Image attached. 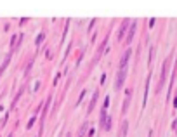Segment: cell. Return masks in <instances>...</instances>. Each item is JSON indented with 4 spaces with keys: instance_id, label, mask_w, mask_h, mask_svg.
<instances>
[{
    "instance_id": "1",
    "label": "cell",
    "mask_w": 177,
    "mask_h": 137,
    "mask_svg": "<svg viewBox=\"0 0 177 137\" xmlns=\"http://www.w3.org/2000/svg\"><path fill=\"white\" fill-rule=\"evenodd\" d=\"M125 77H127V71L125 69H118V75H117V82H115V88L120 90L123 87V82H125Z\"/></svg>"
},
{
    "instance_id": "2",
    "label": "cell",
    "mask_w": 177,
    "mask_h": 137,
    "mask_svg": "<svg viewBox=\"0 0 177 137\" xmlns=\"http://www.w3.org/2000/svg\"><path fill=\"white\" fill-rule=\"evenodd\" d=\"M130 54H132V50H130V49L125 50V54H123V56H122V59H120V69H125V68H127L128 59H130Z\"/></svg>"
},
{
    "instance_id": "3",
    "label": "cell",
    "mask_w": 177,
    "mask_h": 137,
    "mask_svg": "<svg viewBox=\"0 0 177 137\" xmlns=\"http://www.w3.org/2000/svg\"><path fill=\"white\" fill-rule=\"evenodd\" d=\"M167 75H168V61H165V63H163V69H162V80H160V87H158V90H160V88L165 85Z\"/></svg>"
},
{
    "instance_id": "4",
    "label": "cell",
    "mask_w": 177,
    "mask_h": 137,
    "mask_svg": "<svg viewBox=\"0 0 177 137\" xmlns=\"http://www.w3.org/2000/svg\"><path fill=\"white\" fill-rule=\"evenodd\" d=\"M128 23H130V19H123L122 26L118 29V40H123V35H125V31L128 29Z\"/></svg>"
},
{
    "instance_id": "5",
    "label": "cell",
    "mask_w": 177,
    "mask_h": 137,
    "mask_svg": "<svg viewBox=\"0 0 177 137\" xmlns=\"http://www.w3.org/2000/svg\"><path fill=\"white\" fill-rule=\"evenodd\" d=\"M136 29H137V23H134L130 29H128V35L127 38H125V43H132V40H134V35H136Z\"/></svg>"
},
{
    "instance_id": "6",
    "label": "cell",
    "mask_w": 177,
    "mask_h": 137,
    "mask_svg": "<svg viewBox=\"0 0 177 137\" xmlns=\"http://www.w3.org/2000/svg\"><path fill=\"white\" fill-rule=\"evenodd\" d=\"M127 130H128V122L123 120L122 125H120V130H118V137H127Z\"/></svg>"
},
{
    "instance_id": "7",
    "label": "cell",
    "mask_w": 177,
    "mask_h": 137,
    "mask_svg": "<svg viewBox=\"0 0 177 137\" xmlns=\"http://www.w3.org/2000/svg\"><path fill=\"white\" fill-rule=\"evenodd\" d=\"M97 99H99V92L96 90V92H94V96H92V101H90V104H88V109H87V113H88V115H90V113L94 111V106H96Z\"/></svg>"
},
{
    "instance_id": "8",
    "label": "cell",
    "mask_w": 177,
    "mask_h": 137,
    "mask_svg": "<svg viewBox=\"0 0 177 137\" xmlns=\"http://www.w3.org/2000/svg\"><path fill=\"white\" fill-rule=\"evenodd\" d=\"M128 104H130V90H127V94H125V102H123V108H122V115L127 113Z\"/></svg>"
},
{
    "instance_id": "9",
    "label": "cell",
    "mask_w": 177,
    "mask_h": 137,
    "mask_svg": "<svg viewBox=\"0 0 177 137\" xmlns=\"http://www.w3.org/2000/svg\"><path fill=\"white\" fill-rule=\"evenodd\" d=\"M85 132H87V123H83V127L80 128V137H85Z\"/></svg>"
},
{
    "instance_id": "10",
    "label": "cell",
    "mask_w": 177,
    "mask_h": 137,
    "mask_svg": "<svg viewBox=\"0 0 177 137\" xmlns=\"http://www.w3.org/2000/svg\"><path fill=\"white\" fill-rule=\"evenodd\" d=\"M174 130L177 132V120H176V123H174Z\"/></svg>"
}]
</instances>
